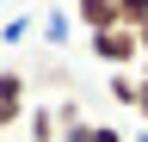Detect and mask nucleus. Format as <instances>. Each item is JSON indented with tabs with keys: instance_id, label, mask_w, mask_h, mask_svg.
Wrapping results in <instances>:
<instances>
[{
	"instance_id": "obj_1",
	"label": "nucleus",
	"mask_w": 148,
	"mask_h": 142,
	"mask_svg": "<svg viewBox=\"0 0 148 142\" xmlns=\"http://www.w3.org/2000/svg\"><path fill=\"white\" fill-rule=\"evenodd\" d=\"M74 25H80L86 37L117 31V25H123V0H74Z\"/></svg>"
},
{
	"instance_id": "obj_2",
	"label": "nucleus",
	"mask_w": 148,
	"mask_h": 142,
	"mask_svg": "<svg viewBox=\"0 0 148 142\" xmlns=\"http://www.w3.org/2000/svg\"><path fill=\"white\" fill-rule=\"evenodd\" d=\"M105 93L117 99L123 111H136V105H142V74H111V80H105Z\"/></svg>"
},
{
	"instance_id": "obj_3",
	"label": "nucleus",
	"mask_w": 148,
	"mask_h": 142,
	"mask_svg": "<svg viewBox=\"0 0 148 142\" xmlns=\"http://www.w3.org/2000/svg\"><path fill=\"white\" fill-rule=\"evenodd\" d=\"M25 123H31V130H25L31 142H62V130H56V105H31Z\"/></svg>"
},
{
	"instance_id": "obj_4",
	"label": "nucleus",
	"mask_w": 148,
	"mask_h": 142,
	"mask_svg": "<svg viewBox=\"0 0 148 142\" xmlns=\"http://www.w3.org/2000/svg\"><path fill=\"white\" fill-rule=\"evenodd\" d=\"M62 142H130V130H117V123H86V130H74Z\"/></svg>"
},
{
	"instance_id": "obj_5",
	"label": "nucleus",
	"mask_w": 148,
	"mask_h": 142,
	"mask_svg": "<svg viewBox=\"0 0 148 142\" xmlns=\"http://www.w3.org/2000/svg\"><path fill=\"white\" fill-rule=\"evenodd\" d=\"M18 123H25V105H12V99H0V136H6V130H18Z\"/></svg>"
},
{
	"instance_id": "obj_6",
	"label": "nucleus",
	"mask_w": 148,
	"mask_h": 142,
	"mask_svg": "<svg viewBox=\"0 0 148 142\" xmlns=\"http://www.w3.org/2000/svg\"><path fill=\"white\" fill-rule=\"evenodd\" d=\"M142 19H148V0H123V25H130V31H136Z\"/></svg>"
},
{
	"instance_id": "obj_7",
	"label": "nucleus",
	"mask_w": 148,
	"mask_h": 142,
	"mask_svg": "<svg viewBox=\"0 0 148 142\" xmlns=\"http://www.w3.org/2000/svg\"><path fill=\"white\" fill-rule=\"evenodd\" d=\"M136 43H142V56H148V19H142V25H136Z\"/></svg>"
},
{
	"instance_id": "obj_8",
	"label": "nucleus",
	"mask_w": 148,
	"mask_h": 142,
	"mask_svg": "<svg viewBox=\"0 0 148 142\" xmlns=\"http://www.w3.org/2000/svg\"><path fill=\"white\" fill-rule=\"evenodd\" d=\"M136 111H142V123H148V80H142V105H136Z\"/></svg>"
}]
</instances>
